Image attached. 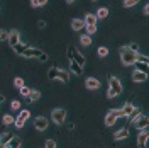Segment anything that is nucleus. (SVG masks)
Returning <instances> with one entry per match:
<instances>
[{"instance_id": "49530a36", "label": "nucleus", "mask_w": 149, "mask_h": 148, "mask_svg": "<svg viewBox=\"0 0 149 148\" xmlns=\"http://www.w3.org/2000/svg\"><path fill=\"white\" fill-rule=\"evenodd\" d=\"M92 2H98V0H92Z\"/></svg>"}, {"instance_id": "f3484780", "label": "nucleus", "mask_w": 149, "mask_h": 148, "mask_svg": "<svg viewBox=\"0 0 149 148\" xmlns=\"http://www.w3.org/2000/svg\"><path fill=\"white\" fill-rule=\"evenodd\" d=\"M85 27V22H83V19H78V17H74L73 20H71V29L73 31H81V29Z\"/></svg>"}, {"instance_id": "6e6552de", "label": "nucleus", "mask_w": 149, "mask_h": 148, "mask_svg": "<svg viewBox=\"0 0 149 148\" xmlns=\"http://www.w3.org/2000/svg\"><path fill=\"white\" fill-rule=\"evenodd\" d=\"M136 111H137V107H136L132 102H125L120 109H119V112H120V118H130V116H132Z\"/></svg>"}, {"instance_id": "7c9ffc66", "label": "nucleus", "mask_w": 149, "mask_h": 148, "mask_svg": "<svg viewBox=\"0 0 149 148\" xmlns=\"http://www.w3.org/2000/svg\"><path fill=\"white\" fill-rule=\"evenodd\" d=\"M139 4V0H124L122 2V5L125 7V9H130V7H134V5H137Z\"/></svg>"}, {"instance_id": "1a4fd4ad", "label": "nucleus", "mask_w": 149, "mask_h": 148, "mask_svg": "<svg viewBox=\"0 0 149 148\" xmlns=\"http://www.w3.org/2000/svg\"><path fill=\"white\" fill-rule=\"evenodd\" d=\"M47 126H49V119L44 118V116H36L34 118V128L37 131H46Z\"/></svg>"}, {"instance_id": "c756f323", "label": "nucleus", "mask_w": 149, "mask_h": 148, "mask_svg": "<svg viewBox=\"0 0 149 148\" xmlns=\"http://www.w3.org/2000/svg\"><path fill=\"white\" fill-rule=\"evenodd\" d=\"M24 85H26V82H24L22 77H15V78H14V87H15V89H22Z\"/></svg>"}, {"instance_id": "6ab92c4d", "label": "nucleus", "mask_w": 149, "mask_h": 148, "mask_svg": "<svg viewBox=\"0 0 149 148\" xmlns=\"http://www.w3.org/2000/svg\"><path fill=\"white\" fill-rule=\"evenodd\" d=\"M22 147V138H19V136H12L9 143H7V148H20Z\"/></svg>"}, {"instance_id": "2f4dec72", "label": "nucleus", "mask_w": 149, "mask_h": 148, "mask_svg": "<svg viewBox=\"0 0 149 148\" xmlns=\"http://www.w3.org/2000/svg\"><path fill=\"white\" fill-rule=\"evenodd\" d=\"M136 61H141V63H149V58L146 55H142V53H137V56H136Z\"/></svg>"}, {"instance_id": "a878e982", "label": "nucleus", "mask_w": 149, "mask_h": 148, "mask_svg": "<svg viewBox=\"0 0 149 148\" xmlns=\"http://www.w3.org/2000/svg\"><path fill=\"white\" fill-rule=\"evenodd\" d=\"M26 48H27V44H26V43H17V44L12 48V49H14V53H17V55H22Z\"/></svg>"}, {"instance_id": "5701e85b", "label": "nucleus", "mask_w": 149, "mask_h": 148, "mask_svg": "<svg viewBox=\"0 0 149 148\" xmlns=\"http://www.w3.org/2000/svg\"><path fill=\"white\" fill-rule=\"evenodd\" d=\"M12 136H14V135H12V133H9V131L2 133V135H0V145H7L10 140H12Z\"/></svg>"}, {"instance_id": "2eb2a0df", "label": "nucleus", "mask_w": 149, "mask_h": 148, "mask_svg": "<svg viewBox=\"0 0 149 148\" xmlns=\"http://www.w3.org/2000/svg\"><path fill=\"white\" fill-rule=\"evenodd\" d=\"M129 138V128H120L113 133V140L115 141H120V140H127Z\"/></svg>"}, {"instance_id": "f704fd0d", "label": "nucleus", "mask_w": 149, "mask_h": 148, "mask_svg": "<svg viewBox=\"0 0 149 148\" xmlns=\"http://www.w3.org/2000/svg\"><path fill=\"white\" fill-rule=\"evenodd\" d=\"M19 90H20V95H22V97H26V99H27L29 94H31V89H29L27 85H24V87H22V89H19Z\"/></svg>"}, {"instance_id": "39448f33", "label": "nucleus", "mask_w": 149, "mask_h": 148, "mask_svg": "<svg viewBox=\"0 0 149 148\" xmlns=\"http://www.w3.org/2000/svg\"><path fill=\"white\" fill-rule=\"evenodd\" d=\"M68 60H73V61H76L80 66H83L85 68V63H86V60H85V56L78 51V48L73 46V44H70L68 46Z\"/></svg>"}, {"instance_id": "412c9836", "label": "nucleus", "mask_w": 149, "mask_h": 148, "mask_svg": "<svg viewBox=\"0 0 149 148\" xmlns=\"http://www.w3.org/2000/svg\"><path fill=\"white\" fill-rule=\"evenodd\" d=\"M109 12H110V10L107 9V7H100V9L97 10L95 17H97V20H98V19H107L109 17Z\"/></svg>"}, {"instance_id": "423d86ee", "label": "nucleus", "mask_w": 149, "mask_h": 148, "mask_svg": "<svg viewBox=\"0 0 149 148\" xmlns=\"http://www.w3.org/2000/svg\"><path fill=\"white\" fill-rule=\"evenodd\" d=\"M51 121L54 123L56 126H61L66 121V109H63V107H54L51 111Z\"/></svg>"}, {"instance_id": "a19ab883", "label": "nucleus", "mask_w": 149, "mask_h": 148, "mask_svg": "<svg viewBox=\"0 0 149 148\" xmlns=\"http://www.w3.org/2000/svg\"><path fill=\"white\" fill-rule=\"evenodd\" d=\"M37 27L44 29V27H46V20H37Z\"/></svg>"}, {"instance_id": "ddd939ff", "label": "nucleus", "mask_w": 149, "mask_h": 148, "mask_svg": "<svg viewBox=\"0 0 149 148\" xmlns=\"http://www.w3.org/2000/svg\"><path fill=\"white\" fill-rule=\"evenodd\" d=\"M148 140H149V133L148 130H142L139 131V135H137V148H146V145H148Z\"/></svg>"}, {"instance_id": "37998d69", "label": "nucleus", "mask_w": 149, "mask_h": 148, "mask_svg": "<svg viewBox=\"0 0 149 148\" xmlns=\"http://www.w3.org/2000/svg\"><path fill=\"white\" fill-rule=\"evenodd\" d=\"M5 101V95H2V94H0V102H3Z\"/></svg>"}, {"instance_id": "c9c22d12", "label": "nucleus", "mask_w": 149, "mask_h": 148, "mask_svg": "<svg viewBox=\"0 0 149 148\" xmlns=\"http://www.w3.org/2000/svg\"><path fill=\"white\" fill-rule=\"evenodd\" d=\"M7 37H9V31L0 29V41H7Z\"/></svg>"}, {"instance_id": "bb28decb", "label": "nucleus", "mask_w": 149, "mask_h": 148, "mask_svg": "<svg viewBox=\"0 0 149 148\" xmlns=\"http://www.w3.org/2000/svg\"><path fill=\"white\" fill-rule=\"evenodd\" d=\"M14 121H15V118H14L12 114H5V116L2 118V124H5V126H10V124H14Z\"/></svg>"}, {"instance_id": "f8f14e48", "label": "nucleus", "mask_w": 149, "mask_h": 148, "mask_svg": "<svg viewBox=\"0 0 149 148\" xmlns=\"http://www.w3.org/2000/svg\"><path fill=\"white\" fill-rule=\"evenodd\" d=\"M41 55H42V49L34 48V46H27L20 56H24V58H39Z\"/></svg>"}, {"instance_id": "473e14b6", "label": "nucleus", "mask_w": 149, "mask_h": 148, "mask_svg": "<svg viewBox=\"0 0 149 148\" xmlns=\"http://www.w3.org/2000/svg\"><path fill=\"white\" fill-rule=\"evenodd\" d=\"M10 109L12 111H20V101H15L14 99V101L10 102Z\"/></svg>"}, {"instance_id": "f257e3e1", "label": "nucleus", "mask_w": 149, "mask_h": 148, "mask_svg": "<svg viewBox=\"0 0 149 148\" xmlns=\"http://www.w3.org/2000/svg\"><path fill=\"white\" fill-rule=\"evenodd\" d=\"M130 124H132V126H134L137 131L148 130V128H149V118H148V114H141L139 109H137V111L130 116Z\"/></svg>"}, {"instance_id": "b1692460", "label": "nucleus", "mask_w": 149, "mask_h": 148, "mask_svg": "<svg viewBox=\"0 0 149 148\" xmlns=\"http://www.w3.org/2000/svg\"><path fill=\"white\" fill-rule=\"evenodd\" d=\"M80 44H81V46H90V44H92V36L81 34V36H80Z\"/></svg>"}, {"instance_id": "dca6fc26", "label": "nucleus", "mask_w": 149, "mask_h": 148, "mask_svg": "<svg viewBox=\"0 0 149 148\" xmlns=\"http://www.w3.org/2000/svg\"><path fill=\"white\" fill-rule=\"evenodd\" d=\"M83 22H85V26H97V17H95V14H93V12L85 14Z\"/></svg>"}, {"instance_id": "4be33fe9", "label": "nucleus", "mask_w": 149, "mask_h": 148, "mask_svg": "<svg viewBox=\"0 0 149 148\" xmlns=\"http://www.w3.org/2000/svg\"><path fill=\"white\" fill-rule=\"evenodd\" d=\"M29 118H31V111H29V109H20V111H19V116L15 118V119L24 121V123H26Z\"/></svg>"}, {"instance_id": "20e7f679", "label": "nucleus", "mask_w": 149, "mask_h": 148, "mask_svg": "<svg viewBox=\"0 0 149 148\" xmlns=\"http://www.w3.org/2000/svg\"><path fill=\"white\" fill-rule=\"evenodd\" d=\"M119 56H120V61L124 66H130L136 63V56H137V53L136 51H132V49H129V46H122L120 49H119Z\"/></svg>"}, {"instance_id": "cd10ccee", "label": "nucleus", "mask_w": 149, "mask_h": 148, "mask_svg": "<svg viewBox=\"0 0 149 148\" xmlns=\"http://www.w3.org/2000/svg\"><path fill=\"white\" fill-rule=\"evenodd\" d=\"M109 53H110V51H109V48H107V46H100L98 49H97V55L100 56V58H107Z\"/></svg>"}, {"instance_id": "f03ea898", "label": "nucleus", "mask_w": 149, "mask_h": 148, "mask_svg": "<svg viewBox=\"0 0 149 148\" xmlns=\"http://www.w3.org/2000/svg\"><path fill=\"white\" fill-rule=\"evenodd\" d=\"M47 78L49 80H59L63 83L70 82V72L65 70V68H58V66H51L47 70Z\"/></svg>"}, {"instance_id": "7ed1b4c3", "label": "nucleus", "mask_w": 149, "mask_h": 148, "mask_svg": "<svg viewBox=\"0 0 149 148\" xmlns=\"http://www.w3.org/2000/svg\"><path fill=\"white\" fill-rule=\"evenodd\" d=\"M124 85L119 80V77H110L109 78V90H107V99H115L119 94H122Z\"/></svg>"}, {"instance_id": "79ce46f5", "label": "nucleus", "mask_w": 149, "mask_h": 148, "mask_svg": "<svg viewBox=\"0 0 149 148\" xmlns=\"http://www.w3.org/2000/svg\"><path fill=\"white\" fill-rule=\"evenodd\" d=\"M142 14H144V16H148V14H149V5H148V4L144 5V9H142Z\"/></svg>"}, {"instance_id": "0eeeda50", "label": "nucleus", "mask_w": 149, "mask_h": 148, "mask_svg": "<svg viewBox=\"0 0 149 148\" xmlns=\"http://www.w3.org/2000/svg\"><path fill=\"white\" fill-rule=\"evenodd\" d=\"M119 119H120V112H119V109H110V111L105 114V118H103V124H105L107 128H110V126H113Z\"/></svg>"}, {"instance_id": "58836bf2", "label": "nucleus", "mask_w": 149, "mask_h": 148, "mask_svg": "<svg viewBox=\"0 0 149 148\" xmlns=\"http://www.w3.org/2000/svg\"><path fill=\"white\" fill-rule=\"evenodd\" d=\"M37 60H39V61H42V63H44V61H47V60H49V56H47V53H44V51H42V55L39 56V58H37Z\"/></svg>"}, {"instance_id": "c03bdc74", "label": "nucleus", "mask_w": 149, "mask_h": 148, "mask_svg": "<svg viewBox=\"0 0 149 148\" xmlns=\"http://www.w3.org/2000/svg\"><path fill=\"white\" fill-rule=\"evenodd\" d=\"M74 0H66V4H73Z\"/></svg>"}, {"instance_id": "72a5a7b5", "label": "nucleus", "mask_w": 149, "mask_h": 148, "mask_svg": "<svg viewBox=\"0 0 149 148\" xmlns=\"http://www.w3.org/2000/svg\"><path fill=\"white\" fill-rule=\"evenodd\" d=\"M85 34H88V36H92V34H95L97 32V26H85Z\"/></svg>"}, {"instance_id": "4468645a", "label": "nucleus", "mask_w": 149, "mask_h": 148, "mask_svg": "<svg viewBox=\"0 0 149 148\" xmlns=\"http://www.w3.org/2000/svg\"><path fill=\"white\" fill-rule=\"evenodd\" d=\"M148 80V73H144V72H139V70H134L132 72V82L136 83H142Z\"/></svg>"}, {"instance_id": "a18cd8bd", "label": "nucleus", "mask_w": 149, "mask_h": 148, "mask_svg": "<svg viewBox=\"0 0 149 148\" xmlns=\"http://www.w3.org/2000/svg\"><path fill=\"white\" fill-rule=\"evenodd\" d=\"M0 148H7V145H0Z\"/></svg>"}, {"instance_id": "9b49d317", "label": "nucleus", "mask_w": 149, "mask_h": 148, "mask_svg": "<svg viewBox=\"0 0 149 148\" xmlns=\"http://www.w3.org/2000/svg\"><path fill=\"white\" fill-rule=\"evenodd\" d=\"M7 43L10 44V48H14L17 43H20V31H19V29H10L9 37H7Z\"/></svg>"}, {"instance_id": "9d476101", "label": "nucleus", "mask_w": 149, "mask_h": 148, "mask_svg": "<svg viewBox=\"0 0 149 148\" xmlns=\"http://www.w3.org/2000/svg\"><path fill=\"white\" fill-rule=\"evenodd\" d=\"M85 87H86V90H98L102 87V82L97 77H88L85 80Z\"/></svg>"}, {"instance_id": "a211bd4d", "label": "nucleus", "mask_w": 149, "mask_h": 148, "mask_svg": "<svg viewBox=\"0 0 149 148\" xmlns=\"http://www.w3.org/2000/svg\"><path fill=\"white\" fill-rule=\"evenodd\" d=\"M70 70H71L74 75H81L83 73V66H80L76 61H73V60H70Z\"/></svg>"}, {"instance_id": "4c0bfd02", "label": "nucleus", "mask_w": 149, "mask_h": 148, "mask_svg": "<svg viewBox=\"0 0 149 148\" xmlns=\"http://www.w3.org/2000/svg\"><path fill=\"white\" fill-rule=\"evenodd\" d=\"M14 124H15V128H17V130H22V128L26 126V123H24V121H19V119L14 121Z\"/></svg>"}, {"instance_id": "c85d7f7f", "label": "nucleus", "mask_w": 149, "mask_h": 148, "mask_svg": "<svg viewBox=\"0 0 149 148\" xmlns=\"http://www.w3.org/2000/svg\"><path fill=\"white\" fill-rule=\"evenodd\" d=\"M134 65H136V70H139V72H144V73H148V66H149V63H141V61H136Z\"/></svg>"}, {"instance_id": "aec40b11", "label": "nucleus", "mask_w": 149, "mask_h": 148, "mask_svg": "<svg viewBox=\"0 0 149 148\" xmlns=\"http://www.w3.org/2000/svg\"><path fill=\"white\" fill-rule=\"evenodd\" d=\"M41 95H42V94L39 92L37 89H31V94H29L27 101H29V102H37L39 99H41Z\"/></svg>"}, {"instance_id": "ea45409f", "label": "nucleus", "mask_w": 149, "mask_h": 148, "mask_svg": "<svg viewBox=\"0 0 149 148\" xmlns=\"http://www.w3.org/2000/svg\"><path fill=\"white\" fill-rule=\"evenodd\" d=\"M129 49H132V51H136V53H137V49H139L137 43H130V44H129Z\"/></svg>"}, {"instance_id": "393cba45", "label": "nucleus", "mask_w": 149, "mask_h": 148, "mask_svg": "<svg viewBox=\"0 0 149 148\" xmlns=\"http://www.w3.org/2000/svg\"><path fill=\"white\" fill-rule=\"evenodd\" d=\"M29 4H31L32 9H37V7H44L47 4V0H29Z\"/></svg>"}, {"instance_id": "e433bc0d", "label": "nucleus", "mask_w": 149, "mask_h": 148, "mask_svg": "<svg viewBox=\"0 0 149 148\" xmlns=\"http://www.w3.org/2000/svg\"><path fill=\"white\" fill-rule=\"evenodd\" d=\"M44 148H56V141H54V140H46Z\"/></svg>"}]
</instances>
